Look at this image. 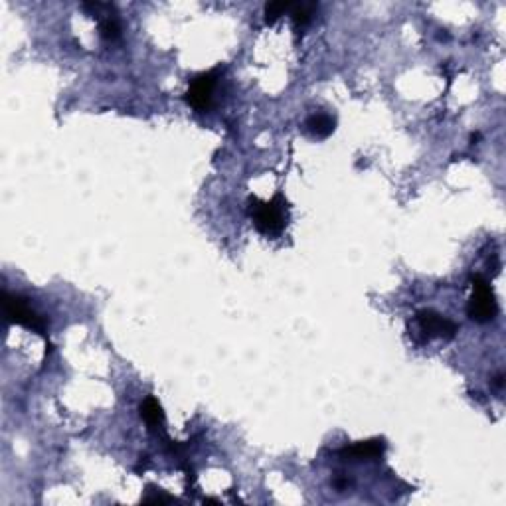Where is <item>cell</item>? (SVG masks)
<instances>
[{
	"instance_id": "cell-1",
	"label": "cell",
	"mask_w": 506,
	"mask_h": 506,
	"mask_svg": "<svg viewBox=\"0 0 506 506\" xmlns=\"http://www.w3.org/2000/svg\"><path fill=\"white\" fill-rule=\"evenodd\" d=\"M249 204V214L259 234L275 237L289 224V204L281 194H275L269 202H259L258 198H251Z\"/></svg>"
},
{
	"instance_id": "cell-2",
	"label": "cell",
	"mask_w": 506,
	"mask_h": 506,
	"mask_svg": "<svg viewBox=\"0 0 506 506\" xmlns=\"http://www.w3.org/2000/svg\"><path fill=\"white\" fill-rule=\"evenodd\" d=\"M467 311H469V316L477 323L495 321V316L498 315V303H496L495 291H493L489 279H484L483 275L472 277V295Z\"/></svg>"
},
{
	"instance_id": "cell-3",
	"label": "cell",
	"mask_w": 506,
	"mask_h": 506,
	"mask_svg": "<svg viewBox=\"0 0 506 506\" xmlns=\"http://www.w3.org/2000/svg\"><path fill=\"white\" fill-rule=\"evenodd\" d=\"M2 311H4L6 321H10L14 325L26 326L38 335H45V326H48L45 318L42 315H38L22 297H16V295H10L6 291L2 293Z\"/></svg>"
},
{
	"instance_id": "cell-4",
	"label": "cell",
	"mask_w": 506,
	"mask_h": 506,
	"mask_svg": "<svg viewBox=\"0 0 506 506\" xmlns=\"http://www.w3.org/2000/svg\"><path fill=\"white\" fill-rule=\"evenodd\" d=\"M218 69L212 71H204L200 76L192 79L188 91H186V101L196 111H208L212 99H214V90L218 85Z\"/></svg>"
},
{
	"instance_id": "cell-5",
	"label": "cell",
	"mask_w": 506,
	"mask_h": 506,
	"mask_svg": "<svg viewBox=\"0 0 506 506\" xmlns=\"http://www.w3.org/2000/svg\"><path fill=\"white\" fill-rule=\"evenodd\" d=\"M416 323L419 332L428 340L429 338H447V340H451L459 332V326L455 325L451 318L439 315L437 311H431V309L417 311Z\"/></svg>"
},
{
	"instance_id": "cell-6",
	"label": "cell",
	"mask_w": 506,
	"mask_h": 506,
	"mask_svg": "<svg viewBox=\"0 0 506 506\" xmlns=\"http://www.w3.org/2000/svg\"><path fill=\"white\" fill-rule=\"evenodd\" d=\"M384 451H386L384 439H368V441H358L350 447L346 445L340 451V455L350 459H374V457H380Z\"/></svg>"
},
{
	"instance_id": "cell-7",
	"label": "cell",
	"mask_w": 506,
	"mask_h": 506,
	"mask_svg": "<svg viewBox=\"0 0 506 506\" xmlns=\"http://www.w3.org/2000/svg\"><path fill=\"white\" fill-rule=\"evenodd\" d=\"M141 417L146 421L148 429L160 431V433L164 431V412H162V405L158 404L157 398L148 395L141 404Z\"/></svg>"
},
{
	"instance_id": "cell-8",
	"label": "cell",
	"mask_w": 506,
	"mask_h": 506,
	"mask_svg": "<svg viewBox=\"0 0 506 506\" xmlns=\"http://www.w3.org/2000/svg\"><path fill=\"white\" fill-rule=\"evenodd\" d=\"M335 119L330 117V115H326V113H313L309 119H307V131L311 133L313 136L316 139H326L328 135H332V131H335Z\"/></svg>"
},
{
	"instance_id": "cell-9",
	"label": "cell",
	"mask_w": 506,
	"mask_h": 506,
	"mask_svg": "<svg viewBox=\"0 0 506 506\" xmlns=\"http://www.w3.org/2000/svg\"><path fill=\"white\" fill-rule=\"evenodd\" d=\"M316 12V4L315 2H301V4H291V16L293 22L297 28H304L307 24H311L313 16Z\"/></svg>"
},
{
	"instance_id": "cell-10",
	"label": "cell",
	"mask_w": 506,
	"mask_h": 506,
	"mask_svg": "<svg viewBox=\"0 0 506 506\" xmlns=\"http://www.w3.org/2000/svg\"><path fill=\"white\" fill-rule=\"evenodd\" d=\"M99 30H101L103 40L113 42V40H117V38L121 36V24H119V20H117L115 14H107V16H103L101 18Z\"/></svg>"
},
{
	"instance_id": "cell-11",
	"label": "cell",
	"mask_w": 506,
	"mask_h": 506,
	"mask_svg": "<svg viewBox=\"0 0 506 506\" xmlns=\"http://www.w3.org/2000/svg\"><path fill=\"white\" fill-rule=\"evenodd\" d=\"M291 10V4L289 2H269L265 4V24H275L281 18L285 12Z\"/></svg>"
},
{
	"instance_id": "cell-12",
	"label": "cell",
	"mask_w": 506,
	"mask_h": 506,
	"mask_svg": "<svg viewBox=\"0 0 506 506\" xmlns=\"http://www.w3.org/2000/svg\"><path fill=\"white\" fill-rule=\"evenodd\" d=\"M153 491H155V495H150V493H148V495L143 498L145 503H174V498H172L170 495H167L162 489H155V486H153Z\"/></svg>"
},
{
	"instance_id": "cell-13",
	"label": "cell",
	"mask_w": 506,
	"mask_h": 506,
	"mask_svg": "<svg viewBox=\"0 0 506 506\" xmlns=\"http://www.w3.org/2000/svg\"><path fill=\"white\" fill-rule=\"evenodd\" d=\"M495 386L498 388V390H500V388L505 386V376H503V374H498V376L495 378Z\"/></svg>"
},
{
	"instance_id": "cell-14",
	"label": "cell",
	"mask_w": 506,
	"mask_h": 506,
	"mask_svg": "<svg viewBox=\"0 0 506 506\" xmlns=\"http://www.w3.org/2000/svg\"><path fill=\"white\" fill-rule=\"evenodd\" d=\"M479 139H481V135H479V133H475V135H471V141H472V143H475V141H479Z\"/></svg>"
}]
</instances>
